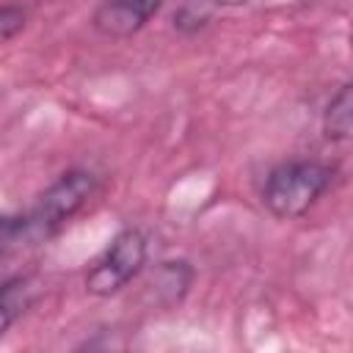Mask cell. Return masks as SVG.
<instances>
[{
	"instance_id": "1",
	"label": "cell",
	"mask_w": 353,
	"mask_h": 353,
	"mask_svg": "<svg viewBox=\"0 0 353 353\" xmlns=\"http://www.w3.org/2000/svg\"><path fill=\"white\" fill-rule=\"evenodd\" d=\"M97 188V176L88 171H69L55 185L44 190L36 207L22 218H0V245L41 240L55 234L91 196Z\"/></svg>"
},
{
	"instance_id": "2",
	"label": "cell",
	"mask_w": 353,
	"mask_h": 353,
	"mask_svg": "<svg viewBox=\"0 0 353 353\" xmlns=\"http://www.w3.org/2000/svg\"><path fill=\"white\" fill-rule=\"evenodd\" d=\"M331 176H334V171L317 160L281 163L279 168H273L268 174L262 201L281 221L301 218L331 185Z\"/></svg>"
},
{
	"instance_id": "3",
	"label": "cell",
	"mask_w": 353,
	"mask_h": 353,
	"mask_svg": "<svg viewBox=\"0 0 353 353\" xmlns=\"http://www.w3.org/2000/svg\"><path fill=\"white\" fill-rule=\"evenodd\" d=\"M143 262H146V237L138 229H124L91 265L85 276V290L99 298L113 295L141 273Z\"/></svg>"
},
{
	"instance_id": "4",
	"label": "cell",
	"mask_w": 353,
	"mask_h": 353,
	"mask_svg": "<svg viewBox=\"0 0 353 353\" xmlns=\"http://www.w3.org/2000/svg\"><path fill=\"white\" fill-rule=\"evenodd\" d=\"M160 3L163 0H102L94 14V28L113 39L132 36L157 14Z\"/></svg>"
},
{
	"instance_id": "5",
	"label": "cell",
	"mask_w": 353,
	"mask_h": 353,
	"mask_svg": "<svg viewBox=\"0 0 353 353\" xmlns=\"http://www.w3.org/2000/svg\"><path fill=\"white\" fill-rule=\"evenodd\" d=\"M36 301V281L28 276L8 279L0 284V336L11 328L14 320H19L30 303Z\"/></svg>"
},
{
	"instance_id": "6",
	"label": "cell",
	"mask_w": 353,
	"mask_h": 353,
	"mask_svg": "<svg viewBox=\"0 0 353 353\" xmlns=\"http://www.w3.org/2000/svg\"><path fill=\"white\" fill-rule=\"evenodd\" d=\"M350 127H353V94H350V85L345 83L325 108L323 130L331 141H345L350 138Z\"/></svg>"
},
{
	"instance_id": "7",
	"label": "cell",
	"mask_w": 353,
	"mask_h": 353,
	"mask_svg": "<svg viewBox=\"0 0 353 353\" xmlns=\"http://www.w3.org/2000/svg\"><path fill=\"white\" fill-rule=\"evenodd\" d=\"M25 25V14L17 6H0V44H6L11 36H17Z\"/></svg>"
},
{
	"instance_id": "8",
	"label": "cell",
	"mask_w": 353,
	"mask_h": 353,
	"mask_svg": "<svg viewBox=\"0 0 353 353\" xmlns=\"http://www.w3.org/2000/svg\"><path fill=\"white\" fill-rule=\"evenodd\" d=\"M218 3H223V6H240V3H248V0H218Z\"/></svg>"
}]
</instances>
